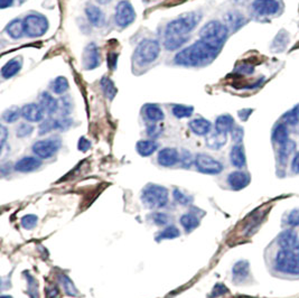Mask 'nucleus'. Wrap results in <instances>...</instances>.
I'll list each match as a JSON object with an SVG mask.
<instances>
[{
	"instance_id": "1",
	"label": "nucleus",
	"mask_w": 299,
	"mask_h": 298,
	"mask_svg": "<svg viewBox=\"0 0 299 298\" xmlns=\"http://www.w3.org/2000/svg\"><path fill=\"white\" fill-rule=\"evenodd\" d=\"M220 51L219 48L208 44L202 40H198L194 44L179 51L174 57V62L181 67H204L213 62L219 55Z\"/></svg>"
},
{
	"instance_id": "2",
	"label": "nucleus",
	"mask_w": 299,
	"mask_h": 298,
	"mask_svg": "<svg viewBox=\"0 0 299 298\" xmlns=\"http://www.w3.org/2000/svg\"><path fill=\"white\" fill-rule=\"evenodd\" d=\"M201 19H202V14L200 12H191L181 17L172 20L170 24L166 26L165 37L170 36H188L195 27H196Z\"/></svg>"
},
{
	"instance_id": "3",
	"label": "nucleus",
	"mask_w": 299,
	"mask_h": 298,
	"mask_svg": "<svg viewBox=\"0 0 299 298\" xmlns=\"http://www.w3.org/2000/svg\"><path fill=\"white\" fill-rule=\"evenodd\" d=\"M229 35V28L219 20H211L200 30V40L221 50Z\"/></svg>"
},
{
	"instance_id": "4",
	"label": "nucleus",
	"mask_w": 299,
	"mask_h": 298,
	"mask_svg": "<svg viewBox=\"0 0 299 298\" xmlns=\"http://www.w3.org/2000/svg\"><path fill=\"white\" fill-rule=\"evenodd\" d=\"M160 53V44L156 40H144L136 47L134 59L139 67L155 62Z\"/></svg>"
},
{
	"instance_id": "5",
	"label": "nucleus",
	"mask_w": 299,
	"mask_h": 298,
	"mask_svg": "<svg viewBox=\"0 0 299 298\" xmlns=\"http://www.w3.org/2000/svg\"><path fill=\"white\" fill-rule=\"evenodd\" d=\"M276 268L282 273L299 275V246L293 249H281L277 253Z\"/></svg>"
},
{
	"instance_id": "6",
	"label": "nucleus",
	"mask_w": 299,
	"mask_h": 298,
	"mask_svg": "<svg viewBox=\"0 0 299 298\" xmlns=\"http://www.w3.org/2000/svg\"><path fill=\"white\" fill-rule=\"evenodd\" d=\"M141 200L150 209L164 208L168 202V191L164 186L149 184L144 188Z\"/></svg>"
},
{
	"instance_id": "7",
	"label": "nucleus",
	"mask_w": 299,
	"mask_h": 298,
	"mask_svg": "<svg viewBox=\"0 0 299 298\" xmlns=\"http://www.w3.org/2000/svg\"><path fill=\"white\" fill-rule=\"evenodd\" d=\"M23 23L25 35L31 37V39L44 35L48 29V26H50L47 18L41 14L27 15L23 19Z\"/></svg>"
},
{
	"instance_id": "8",
	"label": "nucleus",
	"mask_w": 299,
	"mask_h": 298,
	"mask_svg": "<svg viewBox=\"0 0 299 298\" xmlns=\"http://www.w3.org/2000/svg\"><path fill=\"white\" fill-rule=\"evenodd\" d=\"M62 146L61 139L58 137H51L36 142L32 145V153L43 159H48L55 155Z\"/></svg>"
},
{
	"instance_id": "9",
	"label": "nucleus",
	"mask_w": 299,
	"mask_h": 298,
	"mask_svg": "<svg viewBox=\"0 0 299 298\" xmlns=\"http://www.w3.org/2000/svg\"><path fill=\"white\" fill-rule=\"evenodd\" d=\"M136 19V12L132 7V5L127 0H122L119 3L116 7L115 13V20L116 24L121 27V28H126L129 25H131Z\"/></svg>"
},
{
	"instance_id": "10",
	"label": "nucleus",
	"mask_w": 299,
	"mask_h": 298,
	"mask_svg": "<svg viewBox=\"0 0 299 298\" xmlns=\"http://www.w3.org/2000/svg\"><path fill=\"white\" fill-rule=\"evenodd\" d=\"M195 165L203 174L216 175L223 171V165L219 160L206 154H198L195 158Z\"/></svg>"
},
{
	"instance_id": "11",
	"label": "nucleus",
	"mask_w": 299,
	"mask_h": 298,
	"mask_svg": "<svg viewBox=\"0 0 299 298\" xmlns=\"http://www.w3.org/2000/svg\"><path fill=\"white\" fill-rule=\"evenodd\" d=\"M82 63L83 68L88 71L91 70H94L99 67L101 63V55H100V50L99 47L96 46L95 43H90L85 46L82 55Z\"/></svg>"
},
{
	"instance_id": "12",
	"label": "nucleus",
	"mask_w": 299,
	"mask_h": 298,
	"mask_svg": "<svg viewBox=\"0 0 299 298\" xmlns=\"http://www.w3.org/2000/svg\"><path fill=\"white\" fill-rule=\"evenodd\" d=\"M251 7L259 16H274L279 13L280 3L278 0H254Z\"/></svg>"
},
{
	"instance_id": "13",
	"label": "nucleus",
	"mask_w": 299,
	"mask_h": 298,
	"mask_svg": "<svg viewBox=\"0 0 299 298\" xmlns=\"http://www.w3.org/2000/svg\"><path fill=\"white\" fill-rule=\"evenodd\" d=\"M45 111L41 105L28 104L21 108V117L29 122H40L44 119Z\"/></svg>"
},
{
	"instance_id": "14",
	"label": "nucleus",
	"mask_w": 299,
	"mask_h": 298,
	"mask_svg": "<svg viewBox=\"0 0 299 298\" xmlns=\"http://www.w3.org/2000/svg\"><path fill=\"white\" fill-rule=\"evenodd\" d=\"M250 181H251V178H250V175L248 173L241 171L232 172L231 174L227 176V183H229L230 187L232 189H235V191H240V189L247 187Z\"/></svg>"
},
{
	"instance_id": "15",
	"label": "nucleus",
	"mask_w": 299,
	"mask_h": 298,
	"mask_svg": "<svg viewBox=\"0 0 299 298\" xmlns=\"http://www.w3.org/2000/svg\"><path fill=\"white\" fill-rule=\"evenodd\" d=\"M159 165L164 167H173L179 161V154L175 148H164L158 154Z\"/></svg>"
},
{
	"instance_id": "16",
	"label": "nucleus",
	"mask_w": 299,
	"mask_h": 298,
	"mask_svg": "<svg viewBox=\"0 0 299 298\" xmlns=\"http://www.w3.org/2000/svg\"><path fill=\"white\" fill-rule=\"evenodd\" d=\"M41 166H42V161L39 158L27 156L16 162L15 171L20 172V173H29V172H34L36 170H39Z\"/></svg>"
},
{
	"instance_id": "17",
	"label": "nucleus",
	"mask_w": 299,
	"mask_h": 298,
	"mask_svg": "<svg viewBox=\"0 0 299 298\" xmlns=\"http://www.w3.org/2000/svg\"><path fill=\"white\" fill-rule=\"evenodd\" d=\"M21 68H23V57L16 56L4 65L2 69V77L5 80L13 78L20 71Z\"/></svg>"
},
{
	"instance_id": "18",
	"label": "nucleus",
	"mask_w": 299,
	"mask_h": 298,
	"mask_svg": "<svg viewBox=\"0 0 299 298\" xmlns=\"http://www.w3.org/2000/svg\"><path fill=\"white\" fill-rule=\"evenodd\" d=\"M85 14L89 21L93 26L102 27L103 25H105L106 16L99 7L94 6V5H89V6L85 8Z\"/></svg>"
},
{
	"instance_id": "19",
	"label": "nucleus",
	"mask_w": 299,
	"mask_h": 298,
	"mask_svg": "<svg viewBox=\"0 0 299 298\" xmlns=\"http://www.w3.org/2000/svg\"><path fill=\"white\" fill-rule=\"evenodd\" d=\"M40 105L48 115H54L59 109L58 100H56L51 93L48 92H43L40 96Z\"/></svg>"
},
{
	"instance_id": "20",
	"label": "nucleus",
	"mask_w": 299,
	"mask_h": 298,
	"mask_svg": "<svg viewBox=\"0 0 299 298\" xmlns=\"http://www.w3.org/2000/svg\"><path fill=\"white\" fill-rule=\"evenodd\" d=\"M188 127L197 136H208L212 129V123L204 118H196L188 123Z\"/></svg>"
},
{
	"instance_id": "21",
	"label": "nucleus",
	"mask_w": 299,
	"mask_h": 298,
	"mask_svg": "<svg viewBox=\"0 0 299 298\" xmlns=\"http://www.w3.org/2000/svg\"><path fill=\"white\" fill-rule=\"evenodd\" d=\"M143 112H144V116L147 120L153 122V123L162 121L165 118L164 111H162L157 105H153V104L146 105L143 108Z\"/></svg>"
},
{
	"instance_id": "22",
	"label": "nucleus",
	"mask_w": 299,
	"mask_h": 298,
	"mask_svg": "<svg viewBox=\"0 0 299 298\" xmlns=\"http://www.w3.org/2000/svg\"><path fill=\"white\" fill-rule=\"evenodd\" d=\"M230 160L231 164L238 169H242L246 166V153H244V148L241 144H236L233 146L230 153Z\"/></svg>"
},
{
	"instance_id": "23",
	"label": "nucleus",
	"mask_w": 299,
	"mask_h": 298,
	"mask_svg": "<svg viewBox=\"0 0 299 298\" xmlns=\"http://www.w3.org/2000/svg\"><path fill=\"white\" fill-rule=\"evenodd\" d=\"M278 243L281 249H293L298 245V237L293 230H286L278 238Z\"/></svg>"
},
{
	"instance_id": "24",
	"label": "nucleus",
	"mask_w": 299,
	"mask_h": 298,
	"mask_svg": "<svg viewBox=\"0 0 299 298\" xmlns=\"http://www.w3.org/2000/svg\"><path fill=\"white\" fill-rule=\"evenodd\" d=\"M235 119L230 115H222L215 120V131L221 134H229L235 128Z\"/></svg>"
},
{
	"instance_id": "25",
	"label": "nucleus",
	"mask_w": 299,
	"mask_h": 298,
	"mask_svg": "<svg viewBox=\"0 0 299 298\" xmlns=\"http://www.w3.org/2000/svg\"><path fill=\"white\" fill-rule=\"evenodd\" d=\"M224 20H225L224 25L227 27V28H230L233 31L240 29L241 27L247 23L244 16L238 12H231L229 14H226Z\"/></svg>"
},
{
	"instance_id": "26",
	"label": "nucleus",
	"mask_w": 299,
	"mask_h": 298,
	"mask_svg": "<svg viewBox=\"0 0 299 298\" xmlns=\"http://www.w3.org/2000/svg\"><path fill=\"white\" fill-rule=\"evenodd\" d=\"M227 142V135L215 131L206 137V146L211 149H221Z\"/></svg>"
},
{
	"instance_id": "27",
	"label": "nucleus",
	"mask_w": 299,
	"mask_h": 298,
	"mask_svg": "<svg viewBox=\"0 0 299 298\" xmlns=\"http://www.w3.org/2000/svg\"><path fill=\"white\" fill-rule=\"evenodd\" d=\"M6 32L13 40H19L25 34L24 23L21 19H14L6 27Z\"/></svg>"
},
{
	"instance_id": "28",
	"label": "nucleus",
	"mask_w": 299,
	"mask_h": 298,
	"mask_svg": "<svg viewBox=\"0 0 299 298\" xmlns=\"http://www.w3.org/2000/svg\"><path fill=\"white\" fill-rule=\"evenodd\" d=\"M136 149H137L140 156L148 157L153 155L158 149V144L154 142V140H140L136 145Z\"/></svg>"
},
{
	"instance_id": "29",
	"label": "nucleus",
	"mask_w": 299,
	"mask_h": 298,
	"mask_svg": "<svg viewBox=\"0 0 299 298\" xmlns=\"http://www.w3.org/2000/svg\"><path fill=\"white\" fill-rule=\"evenodd\" d=\"M296 149V143L293 140H287L285 144L280 145L279 148V161L282 166H286L288 159H289L290 155Z\"/></svg>"
},
{
	"instance_id": "30",
	"label": "nucleus",
	"mask_w": 299,
	"mask_h": 298,
	"mask_svg": "<svg viewBox=\"0 0 299 298\" xmlns=\"http://www.w3.org/2000/svg\"><path fill=\"white\" fill-rule=\"evenodd\" d=\"M179 222H181V224L185 229V231L192 232L200 225V218L197 214L189 212V213L184 214L181 218V220H179Z\"/></svg>"
},
{
	"instance_id": "31",
	"label": "nucleus",
	"mask_w": 299,
	"mask_h": 298,
	"mask_svg": "<svg viewBox=\"0 0 299 298\" xmlns=\"http://www.w3.org/2000/svg\"><path fill=\"white\" fill-rule=\"evenodd\" d=\"M189 36H170L165 37L164 46L167 51H176L187 43Z\"/></svg>"
},
{
	"instance_id": "32",
	"label": "nucleus",
	"mask_w": 299,
	"mask_h": 298,
	"mask_svg": "<svg viewBox=\"0 0 299 298\" xmlns=\"http://www.w3.org/2000/svg\"><path fill=\"white\" fill-rule=\"evenodd\" d=\"M273 140L274 143L282 145L287 140H289V135H288V129L285 123H278L273 130Z\"/></svg>"
},
{
	"instance_id": "33",
	"label": "nucleus",
	"mask_w": 299,
	"mask_h": 298,
	"mask_svg": "<svg viewBox=\"0 0 299 298\" xmlns=\"http://www.w3.org/2000/svg\"><path fill=\"white\" fill-rule=\"evenodd\" d=\"M100 85H101V89L103 91V93L107 96V99L109 100H113L115 99V96L117 94V88L115 83L112 82L110 78L108 77H103L100 81Z\"/></svg>"
},
{
	"instance_id": "34",
	"label": "nucleus",
	"mask_w": 299,
	"mask_h": 298,
	"mask_svg": "<svg viewBox=\"0 0 299 298\" xmlns=\"http://www.w3.org/2000/svg\"><path fill=\"white\" fill-rule=\"evenodd\" d=\"M233 278L237 281H242L249 275V263L247 261H239L233 267Z\"/></svg>"
},
{
	"instance_id": "35",
	"label": "nucleus",
	"mask_w": 299,
	"mask_h": 298,
	"mask_svg": "<svg viewBox=\"0 0 299 298\" xmlns=\"http://www.w3.org/2000/svg\"><path fill=\"white\" fill-rule=\"evenodd\" d=\"M51 89L55 94H64L69 90V81L64 77H57L51 83Z\"/></svg>"
},
{
	"instance_id": "36",
	"label": "nucleus",
	"mask_w": 299,
	"mask_h": 298,
	"mask_svg": "<svg viewBox=\"0 0 299 298\" xmlns=\"http://www.w3.org/2000/svg\"><path fill=\"white\" fill-rule=\"evenodd\" d=\"M173 115L177 119H184L189 118L194 112V108L191 106H184V105H176L173 107L172 109Z\"/></svg>"
},
{
	"instance_id": "37",
	"label": "nucleus",
	"mask_w": 299,
	"mask_h": 298,
	"mask_svg": "<svg viewBox=\"0 0 299 298\" xmlns=\"http://www.w3.org/2000/svg\"><path fill=\"white\" fill-rule=\"evenodd\" d=\"M282 121H284L285 124H289V126H297V124H299V104L282 116Z\"/></svg>"
},
{
	"instance_id": "38",
	"label": "nucleus",
	"mask_w": 299,
	"mask_h": 298,
	"mask_svg": "<svg viewBox=\"0 0 299 298\" xmlns=\"http://www.w3.org/2000/svg\"><path fill=\"white\" fill-rule=\"evenodd\" d=\"M181 236V232L177 229L175 225H170L167 226L166 229L162 230L160 234H158V237L156 238L157 241L160 240H171V239H176Z\"/></svg>"
},
{
	"instance_id": "39",
	"label": "nucleus",
	"mask_w": 299,
	"mask_h": 298,
	"mask_svg": "<svg viewBox=\"0 0 299 298\" xmlns=\"http://www.w3.org/2000/svg\"><path fill=\"white\" fill-rule=\"evenodd\" d=\"M53 130H58L57 119L48 118V119H46L45 121H43L40 124L39 134L41 135V136H43V135H46L48 133H51V131H53Z\"/></svg>"
},
{
	"instance_id": "40",
	"label": "nucleus",
	"mask_w": 299,
	"mask_h": 298,
	"mask_svg": "<svg viewBox=\"0 0 299 298\" xmlns=\"http://www.w3.org/2000/svg\"><path fill=\"white\" fill-rule=\"evenodd\" d=\"M21 117V109L18 107H13L3 113V120L8 123H14Z\"/></svg>"
},
{
	"instance_id": "41",
	"label": "nucleus",
	"mask_w": 299,
	"mask_h": 298,
	"mask_svg": "<svg viewBox=\"0 0 299 298\" xmlns=\"http://www.w3.org/2000/svg\"><path fill=\"white\" fill-rule=\"evenodd\" d=\"M59 280H61V284L63 286V288H64L65 292H67L69 296H77L79 294L77 287L74 286V284L72 283V280H71L68 277V276L61 275V276H59Z\"/></svg>"
},
{
	"instance_id": "42",
	"label": "nucleus",
	"mask_w": 299,
	"mask_h": 298,
	"mask_svg": "<svg viewBox=\"0 0 299 298\" xmlns=\"http://www.w3.org/2000/svg\"><path fill=\"white\" fill-rule=\"evenodd\" d=\"M58 110L61 111L62 117H68L72 112V101H71L70 96H62L61 99H58Z\"/></svg>"
},
{
	"instance_id": "43",
	"label": "nucleus",
	"mask_w": 299,
	"mask_h": 298,
	"mask_svg": "<svg viewBox=\"0 0 299 298\" xmlns=\"http://www.w3.org/2000/svg\"><path fill=\"white\" fill-rule=\"evenodd\" d=\"M173 196L177 203L183 204V205H188L193 202L192 196H188L187 194L183 193L182 191H179V189H175V191L173 192Z\"/></svg>"
},
{
	"instance_id": "44",
	"label": "nucleus",
	"mask_w": 299,
	"mask_h": 298,
	"mask_svg": "<svg viewBox=\"0 0 299 298\" xmlns=\"http://www.w3.org/2000/svg\"><path fill=\"white\" fill-rule=\"evenodd\" d=\"M34 131V127L28 123H20L18 128L16 129V133H17V136L20 138H24L29 136V135Z\"/></svg>"
},
{
	"instance_id": "45",
	"label": "nucleus",
	"mask_w": 299,
	"mask_h": 298,
	"mask_svg": "<svg viewBox=\"0 0 299 298\" xmlns=\"http://www.w3.org/2000/svg\"><path fill=\"white\" fill-rule=\"evenodd\" d=\"M37 219L36 215H32V214H28V215H25L23 219H21V225H23L25 229H32V227L36 226L37 224Z\"/></svg>"
},
{
	"instance_id": "46",
	"label": "nucleus",
	"mask_w": 299,
	"mask_h": 298,
	"mask_svg": "<svg viewBox=\"0 0 299 298\" xmlns=\"http://www.w3.org/2000/svg\"><path fill=\"white\" fill-rule=\"evenodd\" d=\"M231 136H232V140L236 144H241L242 140H243V137H244L243 128L239 127V126H235V128H233L232 131H231Z\"/></svg>"
},
{
	"instance_id": "47",
	"label": "nucleus",
	"mask_w": 299,
	"mask_h": 298,
	"mask_svg": "<svg viewBox=\"0 0 299 298\" xmlns=\"http://www.w3.org/2000/svg\"><path fill=\"white\" fill-rule=\"evenodd\" d=\"M179 161L182 162V165H183V167H185V169L191 167L192 162H193L191 153H189V151H187V150H183L182 155H179Z\"/></svg>"
},
{
	"instance_id": "48",
	"label": "nucleus",
	"mask_w": 299,
	"mask_h": 298,
	"mask_svg": "<svg viewBox=\"0 0 299 298\" xmlns=\"http://www.w3.org/2000/svg\"><path fill=\"white\" fill-rule=\"evenodd\" d=\"M236 72L243 74V75L252 74L254 72V67L249 63H242V64L239 65V67H237Z\"/></svg>"
},
{
	"instance_id": "49",
	"label": "nucleus",
	"mask_w": 299,
	"mask_h": 298,
	"mask_svg": "<svg viewBox=\"0 0 299 298\" xmlns=\"http://www.w3.org/2000/svg\"><path fill=\"white\" fill-rule=\"evenodd\" d=\"M161 133H162V129L155 123H151V124H149L148 127H147V134H148V136L151 138L159 137Z\"/></svg>"
},
{
	"instance_id": "50",
	"label": "nucleus",
	"mask_w": 299,
	"mask_h": 298,
	"mask_svg": "<svg viewBox=\"0 0 299 298\" xmlns=\"http://www.w3.org/2000/svg\"><path fill=\"white\" fill-rule=\"evenodd\" d=\"M151 218H153V221L157 225H165L168 223V221H170V218H168V215L165 213H155Z\"/></svg>"
},
{
	"instance_id": "51",
	"label": "nucleus",
	"mask_w": 299,
	"mask_h": 298,
	"mask_svg": "<svg viewBox=\"0 0 299 298\" xmlns=\"http://www.w3.org/2000/svg\"><path fill=\"white\" fill-rule=\"evenodd\" d=\"M28 294L31 298H39V294H37V283L34 280V278L30 277L28 275Z\"/></svg>"
},
{
	"instance_id": "52",
	"label": "nucleus",
	"mask_w": 299,
	"mask_h": 298,
	"mask_svg": "<svg viewBox=\"0 0 299 298\" xmlns=\"http://www.w3.org/2000/svg\"><path fill=\"white\" fill-rule=\"evenodd\" d=\"M288 224L291 226L299 225V209H295L291 211V213L288 216Z\"/></svg>"
},
{
	"instance_id": "53",
	"label": "nucleus",
	"mask_w": 299,
	"mask_h": 298,
	"mask_svg": "<svg viewBox=\"0 0 299 298\" xmlns=\"http://www.w3.org/2000/svg\"><path fill=\"white\" fill-rule=\"evenodd\" d=\"M78 148H79V150L83 151V153H85V151H88V150L91 148V143H90V140H88L85 137H81V138L79 139Z\"/></svg>"
},
{
	"instance_id": "54",
	"label": "nucleus",
	"mask_w": 299,
	"mask_h": 298,
	"mask_svg": "<svg viewBox=\"0 0 299 298\" xmlns=\"http://www.w3.org/2000/svg\"><path fill=\"white\" fill-rule=\"evenodd\" d=\"M117 61H118V54L117 53H110L108 56V65L112 71H115L117 68Z\"/></svg>"
},
{
	"instance_id": "55",
	"label": "nucleus",
	"mask_w": 299,
	"mask_h": 298,
	"mask_svg": "<svg viewBox=\"0 0 299 298\" xmlns=\"http://www.w3.org/2000/svg\"><path fill=\"white\" fill-rule=\"evenodd\" d=\"M224 292H226V288H225L224 286H223V285H216L214 287L213 291H212L211 297H217V296H220V295H223V294H224Z\"/></svg>"
},
{
	"instance_id": "56",
	"label": "nucleus",
	"mask_w": 299,
	"mask_h": 298,
	"mask_svg": "<svg viewBox=\"0 0 299 298\" xmlns=\"http://www.w3.org/2000/svg\"><path fill=\"white\" fill-rule=\"evenodd\" d=\"M291 171L295 173V174H298L299 173V151L293 156V159L291 161Z\"/></svg>"
},
{
	"instance_id": "57",
	"label": "nucleus",
	"mask_w": 299,
	"mask_h": 298,
	"mask_svg": "<svg viewBox=\"0 0 299 298\" xmlns=\"http://www.w3.org/2000/svg\"><path fill=\"white\" fill-rule=\"evenodd\" d=\"M252 112H253L252 109H242V110H240L238 112V115H239V118H240L241 120L246 121V120H248V118L251 116Z\"/></svg>"
},
{
	"instance_id": "58",
	"label": "nucleus",
	"mask_w": 299,
	"mask_h": 298,
	"mask_svg": "<svg viewBox=\"0 0 299 298\" xmlns=\"http://www.w3.org/2000/svg\"><path fill=\"white\" fill-rule=\"evenodd\" d=\"M0 134H2V148H4L5 143H6V139H7V136H8V131H7L6 127H5V126L0 127Z\"/></svg>"
},
{
	"instance_id": "59",
	"label": "nucleus",
	"mask_w": 299,
	"mask_h": 298,
	"mask_svg": "<svg viewBox=\"0 0 299 298\" xmlns=\"http://www.w3.org/2000/svg\"><path fill=\"white\" fill-rule=\"evenodd\" d=\"M15 0H0V8L6 9L10 6H13Z\"/></svg>"
},
{
	"instance_id": "60",
	"label": "nucleus",
	"mask_w": 299,
	"mask_h": 298,
	"mask_svg": "<svg viewBox=\"0 0 299 298\" xmlns=\"http://www.w3.org/2000/svg\"><path fill=\"white\" fill-rule=\"evenodd\" d=\"M110 2H112V0H96V3H99L101 5H107V4H109Z\"/></svg>"
},
{
	"instance_id": "61",
	"label": "nucleus",
	"mask_w": 299,
	"mask_h": 298,
	"mask_svg": "<svg viewBox=\"0 0 299 298\" xmlns=\"http://www.w3.org/2000/svg\"><path fill=\"white\" fill-rule=\"evenodd\" d=\"M2 298H13L12 296H2Z\"/></svg>"
}]
</instances>
